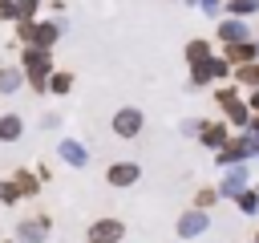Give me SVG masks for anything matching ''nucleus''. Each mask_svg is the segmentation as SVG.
Returning a JSON list of instances; mask_svg holds the SVG:
<instances>
[{"mask_svg":"<svg viewBox=\"0 0 259 243\" xmlns=\"http://www.w3.org/2000/svg\"><path fill=\"white\" fill-rule=\"evenodd\" d=\"M219 101L227 105V117H231L235 126H243V122H247V105L235 97V89H219Z\"/></svg>","mask_w":259,"mask_h":243,"instance_id":"8","label":"nucleus"},{"mask_svg":"<svg viewBox=\"0 0 259 243\" xmlns=\"http://www.w3.org/2000/svg\"><path fill=\"white\" fill-rule=\"evenodd\" d=\"M69 85H73V73H53L49 77V89L53 93H69Z\"/></svg>","mask_w":259,"mask_h":243,"instance_id":"16","label":"nucleus"},{"mask_svg":"<svg viewBox=\"0 0 259 243\" xmlns=\"http://www.w3.org/2000/svg\"><path fill=\"white\" fill-rule=\"evenodd\" d=\"M206 57H210V40H198V36H194V40L186 45V61H190V65H202Z\"/></svg>","mask_w":259,"mask_h":243,"instance_id":"14","label":"nucleus"},{"mask_svg":"<svg viewBox=\"0 0 259 243\" xmlns=\"http://www.w3.org/2000/svg\"><path fill=\"white\" fill-rule=\"evenodd\" d=\"M251 109H259V85H255V93H251Z\"/></svg>","mask_w":259,"mask_h":243,"instance_id":"26","label":"nucleus"},{"mask_svg":"<svg viewBox=\"0 0 259 243\" xmlns=\"http://www.w3.org/2000/svg\"><path fill=\"white\" fill-rule=\"evenodd\" d=\"M227 8H231V16H251V12L259 8V0H231Z\"/></svg>","mask_w":259,"mask_h":243,"instance_id":"17","label":"nucleus"},{"mask_svg":"<svg viewBox=\"0 0 259 243\" xmlns=\"http://www.w3.org/2000/svg\"><path fill=\"white\" fill-rule=\"evenodd\" d=\"M219 36H223V40H247V24H243V16H235V20H223Z\"/></svg>","mask_w":259,"mask_h":243,"instance_id":"13","label":"nucleus"},{"mask_svg":"<svg viewBox=\"0 0 259 243\" xmlns=\"http://www.w3.org/2000/svg\"><path fill=\"white\" fill-rule=\"evenodd\" d=\"M53 40H57V24H32V40H28V45L53 49Z\"/></svg>","mask_w":259,"mask_h":243,"instance_id":"12","label":"nucleus"},{"mask_svg":"<svg viewBox=\"0 0 259 243\" xmlns=\"http://www.w3.org/2000/svg\"><path fill=\"white\" fill-rule=\"evenodd\" d=\"M61 154H65L69 162H77V166L85 162V150H81V146H73V142H65V146H61Z\"/></svg>","mask_w":259,"mask_h":243,"instance_id":"22","label":"nucleus"},{"mask_svg":"<svg viewBox=\"0 0 259 243\" xmlns=\"http://www.w3.org/2000/svg\"><path fill=\"white\" fill-rule=\"evenodd\" d=\"M49 227H53L49 219H28V223H20L16 235H20L24 243H40V239H49Z\"/></svg>","mask_w":259,"mask_h":243,"instance_id":"9","label":"nucleus"},{"mask_svg":"<svg viewBox=\"0 0 259 243\" xmlns=\"http://www.w3.org/2000/svg\"><path fill=\"white\" fill-rule=\"evenodd\" d=\"M255 194H259V190H255Z\"/></svg>","mask_w":259,"mask_h":243,"instance_id":"29","label":"nucleus"},{"mask_svg":"<svg viewBox=\"0 0 259 243\" xmlns=\"http://www.w3.org/2000/svg\"><path fill=\"white\" fill-rule=\"evenodd\" d=\"M0 202H4V182H0Z\"/></svg>","mask_w":259,"mask_h":243,"instance_id":"27","label":"nucleus"},{"mask_svg":"<svg viewBox=\"0 0 259 243\" xmlns=\"http://www.w3.org/2000/svg\"><path fill=\"white\" fill-rule=\"evenodd\" d=\"M121 235H125L121 219H97L89 227V243H121Z\"/></svg>","mask_w":259,"mask_h":243,"instance_id":"3","label":"nucleus"},{"mask_svg":"<svg viewBox=\"0 0 259 243\" xmlns=\"http://www.w3.org/2000/svg\"><path fill=\"white\" fill-rule=\"evenodd\" d=\"M255 57V45L251 40H227V61L231 65H243V61H251Z\"/></svg>","mask_w":259,"mask_h":243,"instance_id":"10","label":"nucleus"},{"mask_svg":"<svg viewBox=\"0 0 259 243\" xmlns=\"http://www.w3.org/2000/svg\"><path fill=\"white\" fill-rule=\"evenodd\" d=\"M202 12L210 16V12H219V0H202Z\"/></svg>","mask_w":259,"mask_h":243,"instance_id":"25","label":"nucleus"},{"mask_svg":"<svg viewBox=\"0 0 259 243\" xmlns=\"http://www.w3.org/2000/svg\"><path fill=\"white\" fill-rule=\"evenodd\" d=\"M235 77H239L243 85H259V65H251V61H243V65H235Z\"/></svg>","mask_w":259,"mask_h":243,"instance_id":"15","label":"nucleus"},{"mask_svg":"<svg viewBox=\"0 0 259 243\" xmlns=\"http://www.w3.org/2000/svg\"><path fill=\"white\" fill-rule=\"evenodd\" d=\"M20 134H24V122H20L16 113H4V117H0V142H16Z\"/></svg>","mask_w":259,"mask_h":243,"instance_id":"11","label":"nucleus"},{"mask_svg":"<svg viewBox=\"0 0 259 243\" xmlns=\"http://www.w3.org/2000/svg\"><path fill=\"white\" fill-rule=\"evenodd\" d=\"M198 142H202L206 150H219V146L227 142V126H223V122H202V130H198Z\"/></svg>","mask_w":259,"mask_h":243,"instance_id":"7","label":"nucleus"},{"mask_svg":"<svg viewBox=\"0 0 259 243\" xmlns=\"http://www.w3.org/2000/svg\"><path fill=\"white\" fill-rule=\"evenodd\" d=\"M16 186H20V194H32V190H36V182H32L24 170H16Z\"/></svg>","mask_w":259,"mask_h":243,"instance_id":"23","label":"nucleus"},{"mask_svg":"<svg viewBox=\"0 0 259 243\" xmlns=\"http://www.w3.org/2000/svg\"><path fill=\"white\" fill-rule=\"evenodd\" d=\"M219 77H227V61L206 57L202 65H194V85H206V81H219Z\"/></svg>","mask_w":259,"mask_h":243,"instance_id":"5","label":"nucleus"},{"mask_svg":"<svg viewBox=\"0 0 259 243\" xmlns=\"http://www.w3.org/2000/svg\"><path fill=\"white\" fill-rule=\"evenodd\" d=\"M36 4H40V0H16V8H20L16 20H32V16H36Z\"/></svg>","mask_w":259,"mask_h":243,"instance_id":"21","label":"nucleus"},{"mask_svg":"<svg viewBox=\"0 0 259 243\" xmlns=\"http://www.w3.org/2000/svg\"><path fill=\"white\" fill-rule=\"evenodd\" d=\"M16 0H0V20H16Z\"/></svg>","mask_w":259,"mask_h":243,"instance_id":"24","label":"nucleus"},{"mask_svg":"<svg viewBox=\"0 0 259 243\" xmlns=\"http://www.w3.org/2000/svg\"><path fill=\"white\" fill-rule=\"evenodd\" d=\"M138 174H142V170H138L134 162H113V166L105 170V182H109V186H134Z\"/></svg>","mask_w":259,"mask_h":243,"instance_id":"4","label":"nucleus"},{"mask_svg":"<svg viewBox=\"0 0 259 243\" xmlns=\"http://www.w3.org/2000/svg\"><path fill=\"white\" fill-rule=\"evenodd\" d=\"M214 198H219V190H214V186H202V190L194 194V207H202V211H206V207H214Z\"/></svg>","mask_w":259,"mask_h":243,"instance_id":"19","label":"nucleus"},{"mask_svg":"<svg viewBox=\"0 0 259 243\" xmlns=\"http://www.w3.org/2000/svg\"><path fill=\"white\" fill-rule=\"evenodd\" d=\"M20 85V73L16 69H0V93H12Z\"/></svg>","mask_w":259,"mask_h":243,"instance_id":"18","label":"nucleus"},{"mask_svg":"<svg viewBox=\"0 0 259 243\" xmlns=\"http://www.w3.org/2000/svg\"><path fill=\"white\" fill-rule=\"evenodd\" d=\"M235 202H239V211H243V215H251V211L259 207V194H243V190H239V194H235Z\"/></svg>","mask_w":259,"mask_h":243,"instance_id":"20","label":"nucleus"},{"mask_svg":"<svg viewBox=\"0 0 259 243\" xmlns=\"http://www.w3.org/2000/svg\"><path fill=\"white\" fill-rule=\"evenodd\" d=\"M255 243H259V239H255Z\"/></svg>","mask_w":259,"mask_h":243,"instance_id":"28","label":"nucleus"},{"mask_svg":"<svg viewBox=\"0 0 259 243\" xmlns=\"http://www.w3.org/2000/svg\"><path fill=\"white\" fill-rule=\"evenodd\" d=\"M24 69H28V81H32V89L36 93H45L49 89V73H53V65H49V49H24Z\"/></svg>","mask_w":259,"mask_h":243,"instance_id":"1","label":"nucleus"},{"mask_svg":"<svg viewBox=\"0 0 259 243\" xmlns=\"http://www.w3.org/2000/svg\"><path fill=\"white\" fill-rule=\"evenodd\" d=\"M202 231H206V215H202V207H194V211H186V215L178 219V235L194 239V235H202Z\"/></svg>","mask_w":259,"mask_h":243,"instance_id":"6","label":"nucleus"},{"mask_svg":"<svg viewBox=\"0 0 259 243\" xmlns=\"http://www.w3.org/2000/svg\"><path fill=\"white\" fill-rule=\"evenodd\" d=\"M113 134H117V138H138V134H142V109H134V105L117 109V113H113Z\"/></svg>","mask_w":259,"mask_h":243,"instance_id":"2","label":"nucleus"}]
</instances>
